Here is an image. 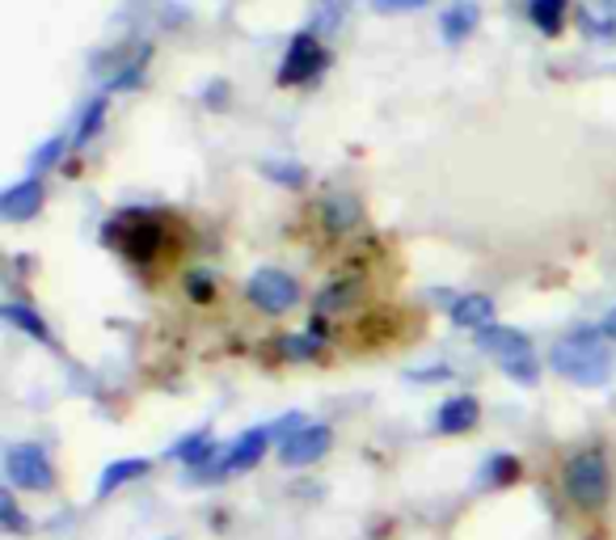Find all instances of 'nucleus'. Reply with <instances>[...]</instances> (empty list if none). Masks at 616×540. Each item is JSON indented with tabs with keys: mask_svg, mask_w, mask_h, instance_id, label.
<instances>
[{
	"mask_svg": "<svg viewBox=\"0 0 616 540\" xmlns=\"http://www.w3.org/2000/svg\"><path fill=\"white\" fill-rule=\"evenodd\" d=\"M477 401L473 397H452V401H444L439 406V414H435V430H444V435H461V430H473L477 423Z\"/></svg>",
	"mask_w": 616,
	"mask_h": 540,
	"instance_id": "obj_10",
	"label": "nucleus"
},
{
	"mask_svg": "<svg viewBox=\"0 0 616 540\" xmlns=\"http://www.w3.org/2000/svg\"><path fill=\"white\" fill-rule=\"evenodd\" d=\"M60 153H64V140H47L39 153H35V173H42V169H51L55 160H60Z\"/></svg>",
	"mask_w": 616,
	"mask_h": 540,
	"instance_id": "obj_20",
	"label": "nucleus"
},
{
	"mask_svg": "<svg viewBox=\"0 0 616 540\" xmlns=\"http://www.w3.org/2000/svg\"><path fill=\"white\" fill-rule=\"evenodd\" d=\"M330 443H334V430H330V426L308 423V426H300L292 439L279 443V461L287 464V468H308V464H317L325 452H330Z\"/></svg>",
	"mask_w": 616,
	"mask_h": 540,
	"instance_id": "obj_5",
	"label": "nucleus"
},
{
	"mask_svg": "<svg viewBox=\"0 0 616 540\" xmlns=\"http://www.w3.org/2000/svg\"><path fill=\"white\" fill-rule=\"evenodd\" d=\"M381 13H410V9H423L431 0H372Z\"/></svg>",
	"mask_w": 616,
	"mask_h": 540,
	"instance_id": "obj_22",
	"label": "nucleus"
},
{
	"mask_svg": "<svg viewBox=\"0 0 616 540\" xmlns=\"http://www.w3.org/2000/svg\"><path fill=\"white\" fill-rule=\"evenodd\" d=\"M39 207H42V182L39 178H26V182H17V187H9V191L0 194V216H4L9 224L39 216Z\"/></svg>",
	"mask_w": 616,
	"mask_h": 540,
	"instance_id": "obj_8",
	"label": "nucleus"
},
{
	"mask_svg": "<svg viewBox=\"0 0 616 540\" xmlns=\"http://www.w3.org/2000/svg\"><path fill=\"white\" fill-rule=\"evenodd\" d=\"M532 22H537L544 35H562L566 0H532Z\"/></svg>",
	"mask_w": 616,
	"mask_h": 540,
	"instance_id": "obj_15",
	"label": "nucleus"
},
{
	"mask_svg": "<svg viewBox=\"0 0 616 540\" xmlns=\"http://www.w3.org/2000/svg\"><path fill=\"white\" fill-rule=\"evenodd\" d=\"M444 39L448 42H461L473 35V26H477V4L473 0H457L452 9H444Z\"/></svg>",
	"mask_w": 616,
	"mask_h": 540,
	"instance_id": "obj_13",
	"label": "nucleus"
},
{
	"mask_svg": "<svg viewBox=\"0 0 616 540\" xmlns=\"http://www.w3.org/2000/svg\"><path fill=\"white\" fill-rule=\"evenodd\" d=\"M144 473H149V461H144V457H127V461L106 464L102 477H98V499L115 494L118 486H127V481H136V477H144Z\"/></svg>",
	"mask_w": 616,
	"mask_h": 540,
	"instance_id": "obj_11",
	"label": "nucleus"
},
{
	"mask_svg": "<svg viewBox=\"0 0 616 540\" xmlns=\"http://www.w3.org/2000/svg\"><path fill=\"white\" fill-rule=\"evenodd\" d=\"M608 490H613V473H608V461L604 452H578L575 461L566 464V494L587 506V511H600L608 502Z\"/></svg>",
	"mask_w": 616,
	"mask_h": 540,
	"instance_id": "obj_3",
	"label": "nucleus"
},
{
	"mask_svg": "<svg viewBox=\"0 0 616 540\" xmlns=\"http://www.w3.org/2000/svg\"><path fill=\"white\" fill-rule=\"evenodd\" d=\"M4 321H13V325H22L30 338H39V343H51V330L42 325L39 312H30L26 305H4Z\"/></svg>",
	"mask_w": 616,
	"mask_h": 540,
	"instance_id": "obj_16",
	"label": "nucleus"
},
{
	"mask_svg": "<svg viewBox=\"0 0 616 540\" xmlns=\"http://www.w3.org/2000/svg\"><path fill=\"white\" fill-rule=\"evenodd\" d=\"M325 64H330L325 47H321V42H317V35L308 30V35H296L292 51H287V60H283V73H279V80H283V85H300V80L317 77Z\"/></svg>",
	"mask_w": 616,
	"mask_h": 540,
	"instance_id": "obj_7",
	"label": "nucleus"
},
{
	"mask_svg": "<svg viewBox=\"0 0 616 540\" xmlns=\"http://www.w3.org/2000/svg\"><path fill=\"white\" fill-rule=\"evenodd\" d=\"M490 317H495V305H490L486 296H461V300L452 305V321L464 325V330H486Z\"/></svg>",
	"mask_w": 616,
	"mask_h": 540,
	"instance_id": "obj_14",
	"label": "nucleus"
},
{
	"mask_svg": "<svg viewBox=\"0 0 616 540\" xmlns=\"http://www.w3.org/2000/svg\"><path fill=\"white\" fill-rule=\"evenodd\" d=\"M482 473H486V486H511L519 477V461L515 457H490Z\"/></svg>",
	"mask_w": 616,
	"mask_h": 540,
	"instance_id": "obj_17",
	"label": "nucleus"
},
{
	"mask_svg": "<svg viewBox=\"0 0 616 540\" xmlns=\"http://www.w3.org/2000/svg\"><path fill=\"white\" fill-rule=\"evenodd\" d=\"M267 443H270V426L245 430V435L229 448V457H224V473H249L254 464L267 457Z\"/></svg>",
	"mask_w": 616,
	"mask_h": 540,
	"instance_id": "obj_9",
	"label": "nucleus"
},
{
	"mask_svg": "<svg viewBox=\"0 0 616 540\" xmlns=\"http://www.w3.org/2000/svg\"><path fill=\"white\" fill-rule=\"evenodd\" d=\"M549 359H553L557 376H566V381H575L582 388H600L613 381V355H608L604 338L595 330H578L570 338H562Z\"/></svg>",
	"mask_w": 616,
	"mask_h": 540,
	"instance_id": "obj_1",
	"label": "nucleus"
},
{
	"mask_svg": "<svg viewBox=\"0 0 616 540\" xmlns=\"http://www.w3.org/2000/svg\"><path fill=\"white\" fill-rule=\"evenodd\" d=\"M477 347L486 350V355H495L499 368L511 381H519V385H532V381H537V355H532V343H528L519 330L486 325V330L477 334Z\"/></svg>",
	"mask_w": 616,
	"mask_h": 540,
	"instance_id": "obj_2",
	"label": "nucleus"
},
{
	"mask_svg": "<svg viewBox=\"0 0 616 540\" xmlns=\"http://www.w3.org/2000/svg\"><path fill=\"white\" fill-rule=\"evenodd\" d=\"M262 173L274 178V182H283V187H305V169H300V165H292V160H267V165H262Z\"/></svg>",
	"mask_w": 616,
	"mask_h": 540,
	"instance_id": "obj_19",
	"label": "nucleus"
},
{
	"mask_svg": "<svg viewBox=\"0 0 616 540\" xmlns=\"http://www.w3.org/2000/svg\"><path fill=\"white\" fill-rule=\"evenodd\" d=\"M191 292H194V296H203V300H207V296H211V283H207V279H191Z\"/></svg>",
	"mask_w": 616,
	"mask_h": 540,
	"instance_id": "obj_24",
	"label": "nucleus"
},
{
	"mask_svg": "<svg viewBox=\"0 0 616 540\" xmlns=\"http://www.w3.org/2000/svg\"><path fill=\"white\" fill-rule=\"evenodd\" d=\"M321 216H325V229L330 232H347V229L359 224L363 207H359V198H355V194H330V198H325V207H321Z\"/></svg>",
	"mask_w": 616,
	"mask_h": 540,
	"instance_id": "obj_12",
	"label": "nucleus"
},
{
	"mask_svg": "<svg viewBox=\"0 0 616 540\" xmlns=\"http://www.w3.org/2000/svg\"><path fill=\"white\" fill-rule=\"evenodd\" d=\"M0 519H4L9 528H22V515H17V506H13V486L0 494Z\"/></svg>",
	"mask_w": 616,
	"mask_h": 540,
	"instance_id": "obj_21",
	"label": "nucleus"
},
{
	"mask_svg": "<svg viewBox=\"0 0 616 540\" xmlns=\"http://www.w3.org/2000/svg\"><path fill=\"white\" fill-rule=\"evenodd\" d=\"M604 338H616V309L604 317Z\"/></svg>",
	"mask_w": 616,
	"mask_h": 540,
	"instance_id": "obj_25",
	"label": "nucleus"
},
{
	"mask_svg": "<svg viewBox=\"0 0 616 540\" xmlns=\"http://www.w3.org/2000/svg\"><path fill=\"white\" fill-rule=\"evenodd\" d=\"M249 300H254L262 312H287L296 300H300V287H296V279H292V274L267 267L249 279Z\"/></svg>",
	"mask_w": 616,
	"mask_h": 540,
	"instance_id": "obj_6",
	"label": "nucleus"
},
{
	"mask_svg": "<svg viewBox=\"0 0 616 540\" xmlns=\"http://www.w3.org/2000/svg\"><path fill=\"white\" fill-rule=\"evenodd\" d=\"M102 123H106V98H98V102H89V111L80 115V127H77V144H89L98 131H102Z\"/></svg>",
	"mask_w": 616,
	"mask_h": 540,
	"instance_id": "obj_18",
	"label": "nucleus"
},
{
	"mask_svg": "<svg viewBox=\"0 0 616 540\" xmlns=\"http://www.w3.org/2000/svg\"><path fill=\"white\" fill-rule=\"evenodd\" d=\"M4 477L13 490H35V494H47L55 486V468L35 443H13L4 452Z\"/></svg>",
	"mask_w": 616,
	"mask_h": 540,
	"instance_id": "obj_4",
	"label": "nucleus"
},
{
	"mask_svg": "<svg viewBox=\"0 0 616 540\" xmlns=\"http://www.w3.org/2000/svg\"><path fill=\"white\" fill-rule=\"evenodd\" d=\"M448 376H452V368H444V363H439V368H423V372H414V381H448Z\"/></svg>",
	"mask_w": 616,
	"mask_h": 540,
	"instance_id": "obj_23",
	"label": "nucleus"
}]
</instances>
